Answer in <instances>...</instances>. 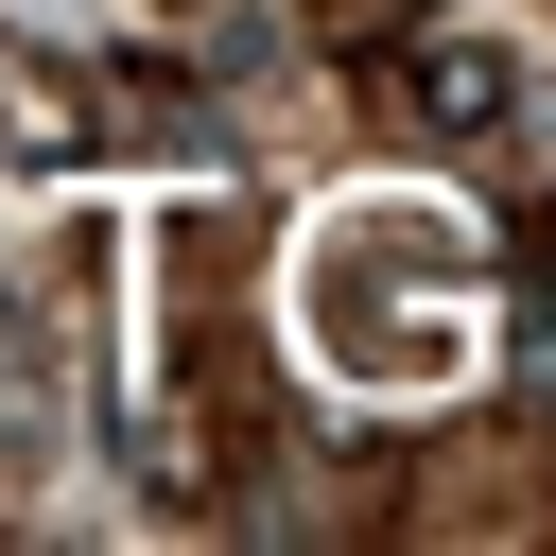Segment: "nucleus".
<instances>
[{"label":"nucleus","instance_id":"2","mask_svg":"<svg viewBox=\"0 0 556 556\" xmlns=\"http://www.w3.org/2000/svg\"><path fill=\"white\" fill-rule=\"evenodd\" d=\"M417 122H434V139H504V122H521V52H504V35H434V52H417Z\"/></svg>","mask_w":556,"mask_h":556},{"label":"nucleus","instance_id":"1","mask_svg":"<svg viewBox=\"0 0 556 556\" xmlns=\"http://www.w3.org/2000/svg\"><path fill=\"white\" fill-rule=\"evenodd\" d=\"M295 348L330 382H452L486 348V243L452 208H400V191L330 208L295 261Z\"/></svg>","mask_w":556,"mask_h":556}]
</instances>
